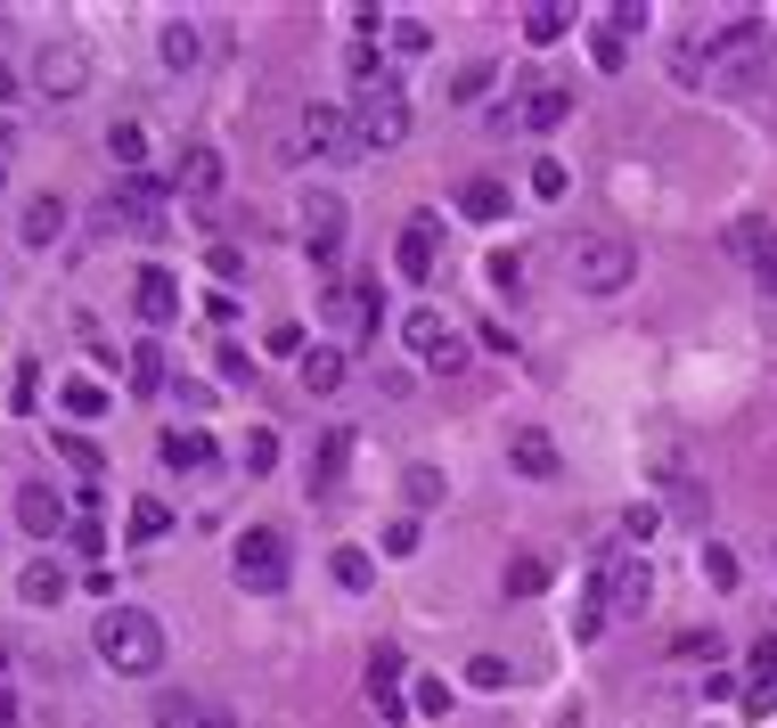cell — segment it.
<instances>
[{
    "label": "cell",
    "instance_id": "obj_1",
    "mask_svg": "<svg viewBox=\"0 0 777 728\" xmlns=\"http://www.w3.org/2000/svg\"><path fill=\"white\" fill-rule=\"evenodd\" d=\"M91 647H99L107 672L148 679V672H164V622L148 606H107V614H99V631H91Z\"/></svg>",
    "mask_w": 777,
    "mask_h": 728
},
{
    "label": "cell",
    "instance_id": "obj_2",
    "mask_svg": "<svg viewBox=\"0 0 777 728\" xmlns=\"http://www.w3.org/2000/svg\"><path fill=\"white\" fill-rule=\"evenodd\" d=\"M564 262H573V279L590 287V295H614V287L639 279V254H630V238H605V230L573 238V246H564Z\"/></svg>",
    "mask_w": 777,
    "mask_h": 728
},
{
    "label": "cell",
    "instance_id": "obj_3",
    "mask_svg": "<svg viewBox=\"0 0 777 728\" xmlns=\"http://www.w3.org/2000/svg\"><path fill=\"white\" fill-rule=\"evenodd\" d=\"M229 573H238V590H287V573H296V557H287V532H270V524H255L229 549Z\"/></svg>",
    "mask_w": 777,
    "mask_h": 728
},
{
    "label": "cell",
    "instance_id": "obj_4",
    "mask_svg": "<svg viewBox=\"0 0 777 728\" xmlns=\"http://www.w3.org/2000/svg\"><path fill=\"white\" fill-rule=\"evenodd\" d=\"M410 139V98L402 82H385V91H361V107H352V148H402Z\"/></svg>",
    "mask_w": 777,
    "mask_h": 728
},
{
    "label": "cell",
    "instance_id": "obj_5",
    "mask_svg": "<svg viewBox=\"0 0 777 728\" xmlns=\"http://www.w3.org/2000/svg\"><path fill=\"white\" fill-rule=\"evenodd\" d=\"M402 344H410V352H417L426 368H443V377H450L458 361H467V344H458V327H450V320H443L434 303H417L410 320H402Z\"/></svg>",
    "mask_w": 777,
    "mask_h": 728
},
{
    "label": "cell",
    "instance_id": "obj_6",
    "mask_svg": "<svg viewBox=\"0 0 777 728\" xmlns=\"http://www.w3.org/2000/svg\"><path fill=\"white\" fill-rule=\"evenodd\" d=\"M33 82L50 98H74L82 82H91V50L82 41H41V58H33Z\"/></svg>",
    "mask_w": 777,
    "mask_h": 728
},
{
    "label": "cell",
    "instance_id": "obj_7",
    "mask_svg": "<svg viewBox=\"0 0 777 728\" xmlns=\"http://www.w3.org/2000/svg\"><path fill=\"white\" fill-rule=\"evenodd\" d=\"M296 214H303V246H311V262H335V246H344V197H335V189H311Z\"/></svg>",
    "mask_w": 777,
    "mask_h": 728
},
{
    "label": "cell",
    "instance_id": "obj_8",
    "mask_svg": "<svg viewBox=\"0 0 777 728\" xmlns=\"http://www.w3.org/2000/svg\"><path fill=\"white\" fill-rule=\"evenodd\" d=\"M328 320H335V327H352V336H376L385 303H376V287H369V279H335V287H328Z\"/></svg>",
    "mask_w": 777,
    "mask_h": 728
},
{
    "label": "cell",
    "instance_id": "obj_9",
    "mask_svg": "<svg viewBox=\"0 0 777 728\" xmlns=\"http://www.w3.org/2000/svg\"><path fill=\"white\" fill-rule=\"evenodd\" d=\"M646 597H655L646 565H639V557H614V549H605V614H646Z\"/></svg>",
    "mask_w": 777,
    "mask_h": 728
},
{
    "label": "cell",
    "instance_id": "obj_10",
    "mask_svg": "<svg viewBox=\"0 0 777 728\" xmlns=\"http://www.w3.org/2000/svg\"><path fill=\"white\" fill-rule=\"evenodd\" d=\"M508 467L524 475V483H557V475H564L557 443H549L540 426H516V434H508Z\"/></svg>",
    "mask_w": 777,
    "mask_h": 728
},
{
    "label": "cell",
    "instance_id": "obj_11",
    "mask_svg": "<svg viewBox=\"0 0 777 728\" xmlns=\"http://www.w3.org/2000/svg\"><path fill=\"white\" fill-rule=\"evenodd\" d=\"M393 262H402V279H434V262H443V238H434V214H417L402 238H393Z\"/></svg>",
    "mask_w": 777,
    "mask_h": 728
},
{
    "label": "cell",
    "instance_id": "obj_12",
    "mask_svg": "<svg viewBox=\"0 0 777 728\" xmlns=\"http://www.w3.org/2000/svg\"><path fill=\"white\" fill-rule=\"evenodd\" d=\"M564 115H573V91H564V82H532V91L516 98V123H524V132H557Z\"/></svg>",
    "mask_w": 777,
    "mask_h": 728
},
{
    "label": "cell",
    "instance_id": "obj_13",
    "mask_svg": "<svg viewBox=\"0 0 777 728\" xmlns=\"http://www.w3.org/2000/svg\"><path fill=\"white\" fill-rule=\"evenodd\" d=\"M369 704H376V720H402V713H410V696H402V655H393V647L369 655Z\"/></svg>",
    "mask_w": 777,
    "mask_h": 728
},
{
    "label": "cell",
    "instance_id": "obj_14",
    "mask_svg": "<svg viewBox=\"0 0 777 728\" xmlns=\"http://www.w3.org/2000/svg\"><path fill=\"white\" fill-rule=\"evenodd\" d=\"M156 205H164V189H156V180H123V189H115V205H107V214H123V230H139V238H156V230H164V214H156Z\"/></svg>",
    "mask_w": 777,
    "mask_h": 728
},
{
    "label": "cell",
    "instance_id": "obj_15",
    "mask_svg": "<svg viewBox=\"0 0 777 728\" xmlns=\"http://www.w3.org/2000/svg\"><path fill=\"white\" fill-rule=\"evenodd\" d=\"M17 524H25L33 540H58L66 532V508H58L50 483H17Z\"/></svg>",
    "mask_w": 777,
    "mask_h": 728
},
{
    "label": "cell",
    "instance_id": "obj_16",
    "mask_svg": "<svg viewBox=\"0 0 777 728\" xmlns=\"http://www.w3.org/2000/svg\"><path fill=\"white\" fill-rule=\"evenodd\" d=\"M132 303H139V320H148V327H173V320H180V287H173V270H139Z\"/></svg>",
    "mask_w": 777,
    "mask_h": 728
},
{
    "label": "cell",
    "instance_id": "obj_17",
    "mask_svg": "<svg viewBox=\"0 0 777 728\" xmlns=\"http://www.w3.org/2000/svg\"><path fill=\"white\" fill-rule=\"evenodd\" d=\"M164 467L205 475V467H214V434H205V426H164Z\"/></svg>",
    "mask_w": 777,
    "mask_h": 728
},
{
    "label": "cell",
    "instance_id": "obj_18",
    "mask_svg": "<svg viewBox=\"0 0 777 728\" xmlns=\"http://www.w3.org/2000/svg\"><path fill=\"white\" fill-rule=\"evenodd\" d=\"M303 139L320 156H352V115H335V107H311L303 115Z\"/></svg>",
    "mask_w": 777,
    "mask_h": 728
},
{
    "label": "cell",
    "instance_id": "obj_19",
    "mask_svg": "<svg viewBox=\"0 0 777 728\" xmlns=\"http://www.w3.org/2000/svg\"><path fill=\"white\" fill-rule=\"evenodd\" d=\"M564 33H573V9H564V0H532V9H524V41H532V50H549Z\"/></svg>",
    "mask_w": 777,
    "mask_h": 728
},
{
    "label": "cell",
    "instance_id": "obj_20",
    "mask_svg": "<svg viewBox=\"0 0 777 728\" xmlns=\"http://www.w3.org/2000/svg\"><path fill=\"white\" fill-rule=\"evenodd\" d=\"M458 214L467 221H508V180H491V173L467 180V189H458Z\"/></svg>",
    "mask_w": 777,
    "mask_h": 728
},
{
    "label": "cell",
    "instance_id": "obj_21",
    "mask_svg": "<svg viewBox=\"0 0 777 728\" xmlns=\"http://www.w3.org/2000/svg\"><path fill=\"white\" fill-rule=\"evenodd\" d=\"M180 189L188 197H214L221 189V148H180Z\"/></svg>",
    "mask_w": 777,
    "mask_h": 728
},
{
    "label": "cell",
    "instance_id": "obj_22",
    "mask_svg": "<svg viewBox=\"0 0 777 728\" xmlns=\"http://www.w3.org/2000/svg\"><path fill=\"white\" fill-rule=\"evenodd\" d=\"M107 156L123 164V173H132L139 180V164H148V132H139V123L132 115H123V123H107Z\"/></svg>",
    "mask_w": 777,
    "mask_h": 728
},
{
    "label": "cell",
    "instance_id": "obj_23",
    "mask_svg": "<svg viewBox=\"0 0 777 728\" xmlns=\"http://www.w3.org/2000/svg\"><path fill=\"white\" fill-rule=\"evenodd\" d=\"M58 238H66V205H58V197H33L25 205V246H58Z\"/></svg>",
    "mask_w": 777,
    "mask_h": 728
},
{
    "label": "cell",
    "instance_id": "obj_24",
    "mask_svg": "<svg viewBox=\"0 0 777 728\" xmlns=\"http://www.w3.org/2000/svg\"><path fill=\"white\" fill-rule=\"evenodd\" d=\"M335 385H344V352H335V344H311L303 352V393H335Z\"/></svg>",
    "mask_w": 777,
    "mask_h": 728
},
{
    "label": "cell",
    "instance_id": "obj_25",
    "mask_svg": "<svg viewBox=\"0 0 777 728\" xmlns=\"http://www.w3.org/2000/svg\"><path fill=\"white\" fill-rule=\"evenodd\" d=\"M58 597H66V573H58L50 557H33L25 565V606H58Z\"/></svg>",
    "mask_w": 777,
    "mask_h": 728
},
{
    "label": "cell",
    "instance_id": "obj_26",
    "mask_svg": "<svg viewBox=\"0 0 777 728\" xmlns=\"http://www.w3.org/2000/svg\"><path fill=\"white\" fill-rule=\"evenodd\" d=\"M238 467H246V475H270V467H279V434H270V426H255V434L238 443Z\"/></svg>",
    "mask_w": 777,
    "mask_h": 728
},
{
    "label": "cell",
    "instance_id": "obj_27",
    "mask_svg": "<svg viewBox=\"0 0 777 728\" xmlns=\"http://www.w3.org/2000/svg\"><path fill=\"white\" fill-rule=\"evenodd\" d=\"M549 590V557H516L508 565V597H540Z\"/></svg>",
    "mask_w": 777,
    "mask_h": 728
},
{
    "label": "cell",
    "instance_id": "obj_28",
    "mask_svg": "<svg viewBox=\"0 0 777 728\" xmlns=\"http://www.w3.org/2000/svg\"><path fill=\"white\" fill-rule=\"evenodd\" d=\"M173 532V508L164 499H132V540H164Z\"/></svg>",
    "mask_w": 777,
    "mask_h": 728
},
{
    "label": "cell",
    "instance_id": "obj_29",
    "mask_svg": "<svg viewBox=\"0 0 777 728\" xmlns=\"http://www.w3.org/2000/svg\"><path fill=\"white\" fill-rule=\"evenodd\" d=\"M123 368H132V393H156L164 385V352L156 344H132V361H123Z\"/></svg>",
    "mask_w": 777,
    "mask_h": 728
},
{
    "label": "cell",
    "instance_id": "obj_30",
    "mask_svg": "<svg viewBox=\"0 0 777 728\" xmlns=\"http://www.w3.org/2000/svg\"><path fill=\"white\" fill-rule=\"evenodd\" d=\"M753 688H777V631H762V638H753Z\"/></svg>",
    "mask_w": 777,
    "mask_h": 728
},
{
    "label": "cell",
    "instance_id": "obj_31",
    "mask_svg": "<svg viewBox=\"0 0 777 728\" xmlns=\"http://www.w3.org/2000/svg\"><path fill=\"white\" fill-rule=\"evenodd\" d=\"M156 728H205V704H188V696H164V704H156Z\"/></svg>",
    "mask_w": 777,
    "mask_h": 728
},
{
    "label": "cell",
    "instance_id": "obj_32",
    "mask_svg": "<svg viewBox=\"0 0 777 728\" xmlns=\"http://www.w3.org/2000/svg\"><path fill=\"white\" fill-rule=\"evenodd\" d=\"M467 688L499 696V688H508V663H499V655H475V663H467Z\"/></svg>",
    "mask_w": 777,
    "mask_h": 728
},
{
    "label": "cell",
    "instance_id": "obj_33",
    "mask_svg": "<svg viewBox=\"0 0 777 728\" xmlns=\"http://www.w3.org/2000/svg\"><path fill=\"white\" fill-rule=\"evenodd\" d=\"M66 409H74V418H107V393H99L91 377H74L66 385Z\"/></svg>",
    "mask_w": 777,
    "mask_h": 728
},
{
    "label": "cell",
    "instance_id": "obj_34",
    "mask_svg": "<svg viewBox=\"0 0 777 728\" xmlns=\"http://www.w3.org/2000/svg\"><path fill=\"white\" fill-rule=\"evenodd\" d=\"M335 581H344V590H369V581H376V565H369L361 549H335Z\"/></svg>",
    "mask_w": 777,
    "mask_h": 728
},
{
    "label": "cell",
    "instance_id": "obj_35",
    "mask_svg": "<svg viewBox=\"0 0 777 728\" xmlns=\"http://www.w3.org/2000/svg\"><path fill=\"white\" fill-rule=\"evenodd\" d=\"M344 434H328V443H320V475H311V483H320V491H335V475H344Z\"/></svg>",
    "mask_w": 777,
    "mask_h": 728
},
{
    "label": "cell",
    "instance_id": "obj_36",
    "mask_svg": "<svg viewBox=\"0 0 777 728\" xmlns=\"http://www.w3.org/2000/svg\"><path fill=\"white\" fill-rule=\"evenodd\" d=\"M704 573H712V590H737V557L721 540H704Z\"/></svg>",
    "mask_w": 777,
    "mask_h": 728
},
{
    "label": "cell",
    "instance_id": "obj_37",
    "mask_svg": "<svg viewBox=\"0 0 777 728\" xmlns=\"http://www.w3.org/2000/svg\"><path fill=\"white\" fill-rule=\"evenodd\" d=\"M410 704H417L426 720H443V713H450V688H443V679H417V688H410Z\"/></svg>",
    "mask_w": 777,
    "mask_h": 728
},
{
    "label": "cell",
    "instance_id": "obj_38",
    "mask_svg": "<svg viewBox=\"0 0 777 728\" xmlns=\"http://www.w3.org/2000/svg\"><path fill=\"white\" fill-rule=\"evenodd\" d=\"M164 58H173V66H197V25H164Z\"/></svg>",
    "mask_w": 777,
    "mask_h": 728
},
{
    "label": "cell",
    "instance_id": "obj_39",
    "mask_svg": "<svg viewBox=\"0 0 777 728\" xmlns=\"http://www.w3.org/2000/svg\"><path fill=\"white\" fill-rule=\"evenodd\" d=\"M410 508H434V499H443V475H434V467H410Z\"/></svg>",
    "mask_w": 777,
    "mask_h": 728
},
{
    "label": "cell",
    "instance_id": "obj_40",
    "mask_svg": "<svg viewBox=\"0 0 777 728\" xmlns=\"http://www.w3.org/2000/svg\"><path fill=\"white\" fill-rule=\"evenodd\" d=\"M655 524H663V508H646V499H630V508H622V540H646Z\"/></svg>",
    "mask_w": 777,
    "mask_h": 728
},
{
    "label": "cell",
    "instance_id": "obj_41",
    "mask_svg": "<svg viewBox=\"0 0 777 728\" xmlns=\"http://www.w3.org/2000/svg\"><path fill=\"white\" fill-rule=\"evenodd\" d=\"M491 82H499L491 66H467V74H458V82H450V98H458V107H475V98H483V91H491Z\"/></svg>",
    "mask_w": 777,
    "mask_h": 728
},
{
    "label": "cell",
    "instance_id": "obj_42",
    "mask_svg": "<svg viewBox=\"0 0 777 728\" xmlns=\"http://www.w3.org/2000/svg\"><path fill=\"white\" fill-rule=\"evenodd\" d=\"M483 279H491L499 295H516V287H524V262H516V254H491V270H483Z\"/></svg>",
    "mask_w": 777,
    "mask_h": 728
},
{
    "label": "cell",
    "instance_id": "obj_43",
    "mask_svg": "<svg viewBox=\"0 0 777 728\" xmlns=\"http://www.w3.org/2000/svg\"><path fill=\"white\" fill-rule=\"evenodd\" d=\"M590 58H598V66H605V74H614V66H630V50H622V33H590Z\"/></svg>",
    "mask_w": 777,
    "mask_h": 728
},
{
    "label": "cell",
    "instance_id": "obj_44",
    "mask_svg": "<svg viewBox=\"0 0 777 728\" xmlns=\"http://www.w3.org/2000/svg\"><path fill=\"white\" fill-rule=\"evenodd\" d=\"M532 197H564V164H557V156L532 164Z\"/></svg>",
    "mask_w": 777,
    "mask_h": 728
},
{
    "label": "cell",
    "instance_id": "obj_45",
    "mask_svg": "<svg viewBox=\"0 0 777 728\" xmlns=\"http://www.w3.org/2000/svg\"><path fill=\"white\" fill-rule=\"evenodd\" d=\"M385 549H393V557H417V549H426V532H417V516H402V524L385 532Z\"/></svg>",
    "mask_w": 777,
    "mask_h": 728
},
{
    "label": "cell",
    "instance_id": "obj_46",
    "mask_svg": "<svg viewBox=\"0 0 777 728\" xmlns=\"http://www.w3.org/2000/svg\"><path fill=\"white\" fill-rule=\"evenodd\" d=\"M753 279H762V287H769V295H777V230H769L762 246H753Z\"/></svg>",
    "mask_w": 777,
    "mask_h": 728
},
{
    "label": "cell",
    "instance_id": "obj_47",
    "mask_svg": "<svg viewBox=\"0 0 777 728\" xmlns=\"http://www.w3.org/2000/svg\"><path fill=\"white\" fill-rule=\"evenodd\" d=\"M58 450H66V459H74L82 475H107V467H99V450H91V443H82V434H58Z\"/></svg>",
    "mask_w": 777,
    "mask_h": 728
},
{
    "label": "cell",
    "instance_id": "obj_48",
    "mask_svg": "<svg viewBox=\"0 0 777 728\" xmlns=\"http://www.w3.org/2000/svg\"><path fill=\"white\" fill-rule=\"evenodd\" d=\"M426 41H434V33L417 25V17H402V25H393V50H426Z\"/></svg>",
    "mask_w": 777,
    "mask_h": 728
},
{
    "label": "cell",
    "instance_id": "obj_49",
    "mask_svg": "<svg viewBox=\"0 0 777 728\" xmlns=\"http://www.w3.org/2000/svg\"><path fill=\"white\" fill-rule=\"evenodd\" d=\"M680 655H704V663H712V655H721V631H687V638H680Z\"/></svg>",
    "mask_w": 777,
    "mask_h": 728
},
{
    "label": "cell",
    "instance_id": "obj_50",
    "mask_svg": "<svg viewBox=\"0 0 777 728\" xmlns=\"http://www.w3.org/2000/svg\"><path fill=\"white\" fill-rule=\"evenodd\" d=\"M0 98H17V74H9V66H0Z\"/></svg>",
    "mask_w": 777,
    "mask_h": 728
},
{
    "label": "cell",
    "instance_id": "obj_51",
    "mask_svg": "<svg viewBox=\"0 0 777 728\" xmlns=\"http://www.w3.org/2000/svg\"><path fill=\"white\" fill-rule=\"evenodd\" d=\"M0 728H9V696H0Z\"/></svg>",
    "mask_w": 777,
    "mask_h": 728
}]
</instances>
